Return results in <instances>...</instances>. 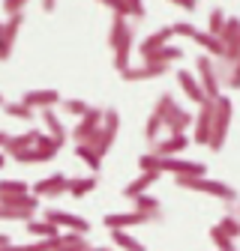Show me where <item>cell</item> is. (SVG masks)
Masks as SVG:
<instances>
[{"label": "cell", "instance_id": "6da1fadb", "mask_svg": "<svg viewBox=\"0 0 240 251\" xmlns=\"http://www.w3.org/2000/svg\"><path fill=\"white\" fill-rule=\"evenodd\" d=\"M108 45L114 51V69L123 72L129 69V54H132V45H135V27L126 24V18L120 12H111V27H108Z\"/></svg>", "mask_w": 240, "mask_h": 251}, {"label": "cell", "instance_id": "7a4b0ae2", "mask_svg": "<svg viewBox=\"0 0 240 251\" xmlns=\"http://www.w3.org/2000/svg\"><path fill=\"white\" fill-rule=\"evenodd\" d=\"M174 185L177 188H186V192H198V195H207V198H216L222 203H234L237 201V192L222 182V179H207V176H174Z\"/></svg>", "mask_w": 240, "mask_h": 251}, {"label": "cell", "instance_id": "3957f363", "mask_svg": "<svg viewBox=\"0 0 240 251\" xmlns=\"http://www.w3.org/2000/svg\"><path fill=\"white\" fill-rule=\"evenodd\" d=\"M39 212L36 195H3L0 198V222H30Z\"/></svg>", "mask_w": 240, "mask_h": 251}, {"label": "cell", "instance_id": "277c9868", "mask_svg": "<svg viewBox=\"0 0 240 251\" xmlns=\"http://www.w3.org/2000/svg\"><path fill=\"white\" fill-rule=\"evenodd\" d=\"M231 120H234V102L222 93L219 99H213V129H210V144H207V150L219 152V150L225 147L228 129H231Z\"/></svg>", "mask_w": 240, "mask_h": 251}, {"label": "cell", "instance_id": "5b68a950", "mask_svg": "<svg viewBox=\"0 0 240 251\" xmlns=\"http://www.w3.org/2000/svg\"><path fill=\"white\" fill-rule=\"evenodd\" d=\"M195 78H198L204 96H207L210 102L222 96V78H219L216 63H213V57H210V54H198V57H195Z\"/></svg>", "mask_w": 240, "mask_h": 251}, {"label": "cell", "instance_id": "8992f818", "mask_svg": "<svg viewBox=\"0 0 240 251\" xmlns=\"http://www.w3.org/2000/svg\"><path fill=\"white\" fill-rule=\"evenodd\" d=\"M60 150H63V144H60L57 138H51L48 132H42L39 141H36L33 147L15 155V162H18V165H45V162L57 159V152H60Z\"/></svg>", "mask_w": 240, "mask_h": 251}, {"label": "cell", "instance_id": "52a82bcc", "mask_svg": "<svg viewBox=\"0 0 240 251\" xmlns=\"http://www.w3.org/2000/svg\"><path fill=\"white\" fill-rule=\"evenodd\" d=\"M102 117H105V108H90V111L72 126V141H75V144H87V147L96 150L99 129H102Z\"/></svg>", "mask_w": 240, "mask_h": 251}, {"label": "cell", "instance_id": "ba28073f", "mask_svg": "<svg viewBox=\"0 0 240 251\" xmlns=\"http://www.w3.org/2000/svg\"><path fill=\"white\" fill-rule=\"evenodd\" d=\"M150 222H162V215H150V212H141V209H129V212H108L102 218V225L105 227H120V230H126V227H141V225H150Z\"/></svg>", "mask_w": 240, "mask_h": 251}, {"label": "cell", "instance_id": "9c48e42d", "mask_svg": "<svg viewBox=\"0 0 240 251\" xmlns=\"http://www.w3.org/2000/svg\"><path fill=\"white\" fill-rule=\"evenodd\" d=\"M159 171L171 174V176H207V165L189 162V159H177V155H162Z\"/></svg>", "mask_w": 240, "mask_h": 251}, {"label": "cell", "instance_id": "30bf717a", "mask_svg": "<svg viewBox=\"0 0 240 251\" xmlns=\"http://www.w3.org/2000/svg\"><path fill=\"white\" fill-rule=\"evenodd\" d=\"M210 129H213V102H204V105H198V114L192 117V144L207 147Z\"/></svg>", "mask_w": 240, "mask_h": 251}, {"label": "cell", "instance_id": "8fae6325", "mask_svg": "<svg viewBox=\"0 0 240 251\" xmlns=\"http://www.w3.org/2000/svg\"><path fill=\"white\" fill-rule=\"evenodd\" d=\"M42 218L45 222H51V225H57V227H69L72 233H90V222L87 218H81V215H75V212H63V209H54V206H48L45 212H42Z\"/></svg>", "mask_w": 240, "mask_h": 251}, {"label": "cell", "instance_id": "7c38bea8", "mask_svg": "<svg viewBox=\"0 0 240 251\" xmlns=\"http://www.w3.org/2000/svg\"><path fill=\"white\" fill-rule=\"evenodd\" d=\"M117 132H120V114L114 108H105V117H102V129H99V141H96V152L105 155L114 141H117Z\"/></svg>", "mask_w": 240, "mask_h": 251}, {"label": "cell", "instance_id": "4fadbf2b", "mask_svg": "<svg viewBox=\"0 0 240 251\" xmlns=\"http://www.w3.org/2000/svg\"><path fill=\"white\" fill-rule=\"evenodd\" d=\"M69 192V176L66 174H48L45 179H39L33 185V195L36 198H60V195H66Z\"/></svg>", "mask_w": 240, "mask_h": 251}, {"label": "cell", "instance_id": "5bb4252c", "mask_svg": "<svg viewBox=\"0 0 240 251\" xmlns=\"http://www.w3.org/2000/svg\"><path fill=\"white\" fill-rule=\"evenodd\" d=\"M21 27H24V12L6 15V21H3V45H0V60H9V57H12V48H15V42H18Z\"/></svg>", "mask_w": 240, "mask_h": 251}, {"label": "cell", "instance_id": "9a60e30c", "mask_svg": "<svg viewBox=\"0 0 240 251\" xmlns=\"http://www.w3.org/2000/svg\"><path fill=\"white\" fill-rule=\"evenodd\" d=\"M21 102H24L27 108H39V111H45V108H57L60 102H63V96H60L54 87H42V90H27L24 96H21Z\"/></svg>", "mask_w": 240, "mask_h": 251}, {"label": "cell", "instance_id": "2e32d148", "mask_svg": "<svg viewBox=\"0 0 240 251\" xmlns=\"http://www.w3.org/2000/svg\"><path fill=\"white\" fill-rule=\"evenodd\" d=\"M165 72H168V66H162V63H138V66L123 69L120 75H123V81L135 84V81H153V78H162Z\"/></svg>", "mask_w": 240, "mask_h": 251}, {"label": "cell", "instance_id": "e0dca14e", "mask_svg": "<svg viewBox=\"0 0 240 251\" xmlns=\"http://www.w3.org/2000/svg\"><path fill=\"white\" fill-rule=\"evenodd\" d=\"M171 36H174V27H171V24H168V27H159V30H153L150 36H144V39H141V45H138V54H141V60H144V57H150V54H156L159 48H165Z\"/></svg>", "mask_w": 240, "mask_h": 251}, {"label": "cell", "instance_id": "ac0fdd59", "mask_svg": "<svg viewBox=\"0 0 240 251\" xmlns=\"http://www.w3.org/2000/svg\"><path fill=\"white\" fill-rule=\"evenodd\" d=\"M177 84H180V90H183L186 96H189V102H195V105L210 102V99L204 96V90H201V84H198L195 72H189V69H177Z\"/></svg>", "mask_w": 240, "mask_h": 251}, {"label": "cell", "instance_id": "d6986e66", "mask_svg": "<svg viewBox=\"0 0 240 251\" xmlns=\"http://www.w3.org/2000/svg\"><path fill=\"white\" fill-rule=\"evenodd\" d=\"M162 174H150V171H141L132 182H126L123 185V198H129V201H135V198H141V195H147L150 188L156 185V179H159Z\"/></svg>", "mask_w": 240, "mask_h": 251}, {"label": "cell", "instance_id": "ffe728a7", "mask_svg": "<svg viewBox=\"0 0 240 251\" xmlns=\"http://www.w3.org/2000/svg\"><path fill=\"white\" fill-rule=\"evenodd\" d=\"M189 135H165V141H156L153 147H150V152L156 155H180L186 147H189Z\"/></svg>", "mask_w": 240, "mask_h": 251}, {"label": "cell", "instance_id": "44dd1931", "mask_svg": "<svg viewBox=\"0 0 240 251\" xmlns=\"http://www.w3.org/2000/svg\"><path fill=\"white\" fill-rule=\"evenodd\" d=\"M39 135H42L39 129H27V132H21V135H12L9 144H6V150H3V155H12V159H15L18 152H24V150L33 147V144L39 141Z\"/></svg>", "mask_w": 240, "mask_h": 251}, {"label": "cell", "instance_id": "7402d4cb", "mask_svg": "<svg viewBox=\"0 0 240 251\" xmlns=\"http://www.w3.org/2000/svg\"><path fill=\"white\" fill-rule=\"evenodd\" d=\"M39 117H42V123H45V129H48V135H51V138H57L60 144H66L69 132H66V126H63V120H60V114H57L54 108H45V111H39Z\"/></svg>", "mask_w": 240, "mask_h": 251}, {"label": "cell", "instance_id": "603a6c76", "mask_svg": "<svg viewBox=\"0 0 240 251\" xmlns=\"http://www.w3.org/2000/svg\"><path fill=\"white\" fill-rule=\"evenodd\" d=\"M189 126H192V111L180 108V111H174V114L165 120V135H186Z\"/></svg>", "mask_w": 240, "mask_h": 251}, {"label": "cell", "instance_id": "cb8c5ba5", "mask_svg": "<svg viewBox=\"0 0 240 251\" xmlns=\"http://www.w3.org/2000/svg\"><path fill=\"white\" fill-rule=\"evenodd\" d=\"M27 233L33 236V239H57L60 236V227L45 222V218H30L27 222Z\"/></svg>", "mask_w": 240, "mask_h": 251}, {"label": "cell", "instance_id": "d4e9b609", "mask_svg": "<svg viewBox=\"0 0 240 251\" xmlns=\"http://www.w3.org/2000/svg\"><path fill=\"white\" fill-rule=\"evenodd\" d=\"M111 242H114L120 251H147V245H144L141 239H135L129 230H120V227L111 230Z\"/></svg>", "mask_w": 240, "mask_h": 251}, {"label": "cell", "instance_id": "484cf974", "mask_svg": "<svg viewBox=\"0 0 240 251\" xmlns=\"http://www.w3.org/2000/svg\"><path fill=\"white\" fill-rule=\"evenodd\" d=\"M90 248V242H87V236L84 233H60L57 236V251H87Z\"/></svg>", "mask_w": 240, "mask_h": 251}, {"label": "cell", "instance_id": "4316f807", "mask_svg": "<svg viewBox=\"0 0 240 251\" xmlns=\"http://www.w3.org/2000/svg\"><path fill=\"white\" fill-rule=\"evenodd\" d=\"M96 185H99V179H96V176H72V179H69V192H66V195H72V198H87Z\"/></svg>", "mask_w": 240, "mask_h": 251}, {"label": "cell", "instance_id": "83f0119b", "mask_svg": "<svg viewBox=\"0 0 240 251\" xmlns=\"http://www.w3.org/2000/svg\"><path fill=\"white\" fill-rule=\"evenodd\" d=\"M174 111H180V105H177V99L171 96V93H159V99H156V105H153V114L162 120V126H165V120L174 114Z\"/></svg>", "mask_w": 240, "mask_h": 251}, {"label": "cell", "instance_id": "f1b7e54d", "mask_svg": "<svg viewBox=\"0 0 240 251\" xmlns=\"http://www.w3.org/2000/svg\"><path fill=\"white\" fill-rule=\"evenodd\" d=\"M180 57H183V48H177V45H165V48H159L156 54L144 57L141 63H162V66H168V63H174V60H180Z\"/></svg>", "mask_w": 240, "mask_h": 251}, {"label": "cell", "instance_id": "f546056e", "mask_svg": "<svg viewBox=\"0 0 240 251\" xmlns=\"http://www.w3.org/2000/svg\"><path fill=\"white\" fill-rule=\"evenodd\" d=\"M75 152L81 155V162L93 171V174H99V168H102V155L93 150V147H87V144H75Z\"/></svg>", "mask_w": 240, "mask_h": 251}, {"label": "cell", "instance_id": "4dcf8cb0", "mask_svg": "<svg viewBox=\"0 0 240 251\" xmlns=\"http://www.w3.org/2000/svg\"><path fill=\"white\" fill-rule=\"evenodd\" d=\"M216 227L222 230V233H228L231 239H240V215L231 209V212H225L219 222H216Z\"/></svg>", "mask_w": 240, "mask_h": 251}, {"label": "cell", "instance_id": "1f68e13d", "mask_svg": "<svg viewBox=\"0 0 240 251\" xmlns=\"http://www.w3.org/2000/svg\"><path fill=\"white\" fill-rule=\"evenodd\" d=\"M3 111H6L12 120H24V123H33V117H36V111L27 108L24 102H3Z\"/></svg>", "mask_w": 240, "mask_h": 251}, {"label": "cell", "instance_id": "d6a6232c", "mask_svg": "<svg viewBox=\"0 0 240 251\" xmlns=\"http://www.w3.org/2000/svg\"><path fill=\"white\" fill-rule=\"evenodd\" d=\"M159 132H165V126H162V120L150 111V117H147V123H144V141L153 147L156 141H159Z\"/></svg>", "mask_w": 240, "mask_h": 251}, {"label": "cell", "instance_id": "836d02e7", "mask_svg": "<svg viewBox=\"0 0 240 251\" xmlns=\"http://www.w3.org/2000/svg\"><path fill=\"white\" fill-rule=\"evenodd\" d=\"M210 242L216 245V251H237V239H231L228 233H222L216 225L210 227Z\"/></svg>", "mask_w": 240, "mask_h": 251}, {"label": "cell", "instance_id": "e575fe53", "mask_svg": "<svg viewBox=\"0 0 240 251\" xmlns=\"http://www.w3.org/2000/svg\"><path fill=\"white\" fill-rule=\"evenodd\" d=\"M132 203H135V209H141V212L162 215V201H159V198H153V195H141V198H135Z\"/></svg>", "mask_w": 240, "mask_h": 251}, {"label": "cell", "instance_id": "d590c367", "mask_svg": "<svg viewBox=\"0 0 240 251\" xmlns=\"http://www.w3.org/2000/svg\"><path fill=\"white\" fill-rule=\"evenodd\" d=\"M3 195H30V185L24 179H0V198Z\"/></svg>", "mask_w": 240, "mask_h": 251}, {"label": "cell", "instance_id": "8d00e7d4", "mask_svg": "<svg viewBox=\"0 0 240 251\" xmlns=\"http://www.w3.org/2000/svg\"><path fill=\"white\" fill-rule=\"evenodd\" d=\"M225 21H228L225 9H213V12L207 15V33H210V36H219L222 27H225Z\"/></svg>", "mask_w": 240, "mask_h": 251}, {"label": "cell", "instance_id": "74e56055", "mask_svg": "<svg viewBox=\"0 0 240 251\" xmlns=\"http://www.w3.org/2000/svg\"><path fill=\"white\" fill-rule=\"evenodd\" d=\"M60 108H63L66 114H72L75 120H81V117L90 111V105H87L84 99H63V102H60Z\"/></svg>", "mask_w": 240, "mask_h": 251}, {"label": "cell", "instance_id": "f35d334b", "mask_svg": "<svg viewBox=\"0 0 240 251\" xmlns=\"http://www.w3.org/2000/svg\"><path fill=\"white\" fill-rule=\"evenodd\" d=\"M159 162H162V155H156V152L138 155V168H141V171H150V174H162V171H159Z\"/></svg>", "mask_w": 240, "mask_h": 251}, {"label": "cell", "instance_id": "ab89813d", "mask_svg": "<svg viewBox=\"0 0 240 251\" xmlns=\"http://www.w3.org/2000/svg\"><path fill=\"white\" fill-rule=\"evenodd\" d=\"M228 90H240V57L234 60V66L228 69V75H225V81H222Z\"/></svg>", "mask_w": 240, "mask_h": 251}, {"label": "cell", "instance_id": "60d3db41", "mask_svg": "<svg viewBox=\"0 0 240 251\" xmlns=\"http://www.w3.org/2000/svg\"><path fill=\"white\" fill-rule=\"evenodd\" d=\"M123 3H126V15H132V18H144L147 15L144 0H123Z\"/></svg>", "mask_w": 240, "mask_h": 251}, {"label": "cell", "instance_id": "b9f144b4", "mask_svg": "<svg viewBox=\"0 0 240 251\" xmlns=\"http://www.w3.org/2000/svg\"><path fill=\"white\" fill-rule=\"evenodd\" d=\"M30 0H3V12L6 15H15V12H24V6Z\"/></svg>", "mask_w": 240, "mask_h": 251}, {"label": "cell", "instance_id": "7bdbcfd3", "mask_svg": "<svg viewBox=\"0 0 240 251\" xmlns=\"http://www.w3.org/2000/svg\"><path fill=\"white\" fill-rule=\"evenodd\" d=\"M168 3H174V6H180V9H186V12H192V9L198 6V0H168Z\"/></svg>", "mask_w": 240, "mask_h": 251}, {"label": "cell", "instance_id": "ee69618b", "mask_svg": "<svg viewBox=\"0 0 240 251\" xmlns=\"http://www.w3.org/2000/svg\"><path fill=\"white\" fill-rule=\"evenodd\" d=\"M9 138H12L9 132H3V129H0V152H3V150H6V144H9Z\"/></svg>", "mask_w": 240, "mask_h": 251}, {"label": "cell", "instance_id": "f6af8a7d", "mask_svg": "<svg viewBox=\"0 0 240 251\" xmlns=\"http://www.w3.org/2000/svg\"><path fill=\"white\" fill-rule=\"evenodd\" d=\"M54 6H57V0H42V12H54Z\"/></svg>", "mask_w": 240, "mask_h": 251}, {"label": "cell", "instance_id": "bcb514c9", "mask_svg": "<svg viewBox=\"0 0 240 251\" xmlns=\"http://www.w3.org/2000/svg\"><path fill=\"white\" fill-rule=\"evenodd\" d=\"M6 245H12V239H9V233H0V248H6Z\"/></svg>", "mask_w": 240, "mask_h": 251}, {"label": "cell", "instance_id": "7dc6e473", "mask_svg": "<svg viewBox=\"0 0 240 251\" xmlns=\"http://www.w3.org/2000/svg\"><path fill=\"white\" fill-rule=\"evenodd\" d=\"M87 251H111V248H108V245H99V248H93V245H90Z\"/></svg>", "mask_w": 240, "mask_h": 251}, {"label": "cell", "instance_id": "c3c4849f", "mask_svg": "<svg viewBox=\"0 0 240 251\" xmlns=\"http://www.w3.org/2000/svg\"><path fill=\"white\" fill-rule=\"evenodd\" d=\"M0 45H3V21H0Z\"/></svg>", "mask_w": 240, "mask_h": 251}, {"label": "cell", "instance_id": "681fc988", "mask_svg": "<svg viewBox=\"0 0 240 251\" xmlns=\"http://www.w3.org/2000/svg\"><path fill=\"white\" fill-rule=\"evenodd\" d=\"M234 212H237V215H240V201H234Z\"/></svg>", "mask_w": 240, "mask_h": 251}, {"label": "cell", "instance_id": "f907efd6", "mask_svg": "<svg viewBox=\"0 0 240 251\" xmlns=\"http://www.w3.org/2000/svg\"><path fill=\"white\" fill-rule=\"evenodd\" d=\"M111 3H117V0H105V6H111Z\"/></svg>", "mask_w": 240, "mask_h": 251}, {"label": "cell", "instance_id": "816d5d0a", "mask_svg": "<svg viewBox=\"0 0 240 251\" xmlns=\"http://www.w3.org/2000/svg\"><path fill=\"white\" fill-rule=\"evenodd\" d=\"M3 102H6V99H3V96H0V108H3Z\"/></svg>", "mask_w": 240, "mask_h": 251}, {"label": "cell", "instance_id": "f5cc1de1", "mask_svg": "<svg viewBox=\"0 0 240 251\" xmlns=\"http://www.w3.org/2000/svg\"><path fill=\"white\" fill-rule=\"evenodd\" d=\"M99 3H105V0H99Z\"/></svg>", "mask_w": 240, "mask_h": 251}]
</instances>
